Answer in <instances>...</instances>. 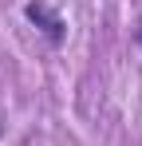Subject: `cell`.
<instances>
[{"instance_id":"1","label":"cell","mask_w":142,"mask_h":146,"mask_svg":"<svg viewBox=\"0 0 142 146\" xmlns=\"http://www.w3.org/2000/svg\"><path fill=\"white\" fill-rule=\"evenodd\" d=\"M24 16L44 32V40L51 44V48H59V44L67 40V24H63V16H59L51 4H44V0H28V4H24Z\"/></svg>"},{"instance_id":"2","label":"cell","mask_w":142,"mask_h":146,"mask_svg":"<svg viewBox=\"0 0 142 146\" xmlns=\"http://www.w3.org/2000/svg\"><path fill=\"white\" fill-rule=\"evenodd\" d=\"M134 40H138V48H142V16H138V28H134Z\"/></svg>"},{"instance_id":"3","label":"cell","mask_w":142,"mask_h":146,"mask_svg":"<svg viewBox=\"0 0 142 146\" xmlns=\"http://www.w3.org/2000/svg\"><path fill=\"white\" fill-rule=\"evenodd\" d=\"M0 138H4V119H0Z\"/></svg>"}]
</instances>
